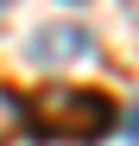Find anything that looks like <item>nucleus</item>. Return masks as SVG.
<instances>
[{
    "label": "nucleus",
    "instance_id": "obj_2",
    "mask_svg": "<svg viewBox=\"0 0 139 146\" xmlns=\"http://www.w3.org/2000/svg\"><path fill=\"white\" fill-rule=\"evenodd\" d=\"M57 51H70V57H76V51H89V38H82V32H63V38H38V57H57Z\"/></svg>",
    "mask_w": 139,
    "mask_h": 146
},
{
    "label": "nucleus",
    "instance_id": "obj_1",
    "mask_svg": "<svg viewBox=\"0 0 139 146\" xmlns=\"http://www.w3.org/2000/svg\"><path fill=\"white\" fill-rule=\"evenodd\" d=\"M19 114L32 121L38 140H101L114 133V102L76 83H44L32 102H19Z\"/></svg>",
    "mask_w": 139,
    "mask_h": 146
}]
</instances>
